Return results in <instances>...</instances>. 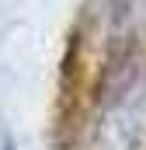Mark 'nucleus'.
<instances>
[{
    "instance_id": "f257e3e1",
    "label": "nucleus",
    "mask_w": 146,
    "mask_h": 150,
    "mask_svg": "<svg viewBox=\"0 0 146 150\" xmlns=\"http://www.w3.org/2000/svg\"><path fill=\"white\" fill-rule=\"evenodd\" d=\"M94 150H146V70L129 63L108 84Z\"/></svg>"
},
{
    "instance_id": "f03ea898",
    "label": "nucleus",
    "mask_w": 146,
    "mask_h": 150,
    "mask_svg": "<svg viewBox=\"0 0 146 150\" xmlns=\"http://www.w3.org/2000/svg\"><path fill=\"white\" fill-rule=\"evenodd\" d=\"M4 150H11V147H4Z\"/></svg>"
}]
</instances>
